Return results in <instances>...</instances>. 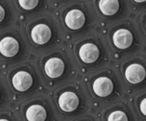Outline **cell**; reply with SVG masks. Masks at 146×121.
<instances>
[{"label": "cell", "instance_id": "cell-1", "mask_svg": "<svg viewBox=\"0 0 146 121\" xmlns=\"http://www.w3.org/2000/svg\"><path fill=\"white\" fill-rule=\"evenodd\" d=\"M51 30L47 24L40 23L35 25L31 32V37L33 41L37 45H43L49 41L51 38Z\"/></svg>", "mask_w": 146, "mask_h": 121}, {"label": "cell", "instance_id": "cell-2", "mask_svg": "<svg viewBox=\"0 0 146 121\" xmlns=\"http://www.w3.org/2000/svg\"><path fill=\"white\" fill-rule=\"evenodd\" d=\"M78 104H79V99L74 92L65 91L59 98L60 108L64 112L74 111L77 108Z\"/></svg>", "mask_w": 146, "mask_h": 121}, {"label": "cell", "instance_id": "cell-3", "mask_svg": "<svg viewBox=\"0 0 146 121\" xmlns=\"http://www.w3.org/2000/svg\"><path fill=\"white\" fill-rule=\"evenodd\" d=\"M12 84L18 91H26L33 84V77L28 72L20 71L12 77Z\"/></svg>", "mask_w": 146, "mask_h": 121}, {"label": "cell", "instance_id": "cell-4", "mask_svg": "<svg viewBox=\"0 0 146 121\" xmlns=\"http://www.w3.org/2000/svg\"><path fill=\"white\" fill-rule=\"evenodd\" d=\"M64 71V63L60 58L53 57L45 63V73L50 78L60 77Z\"/></svg>", "mask_w": 146, "mask_h": 121}, {"label": "cell", "instance_id": "cell-5", "mask_svg": "<svg viewBox=\"0 0 146 121\" xmlns=\"http://www.w3.org/2000/svg\"><path fill=\"white\" fill-rule=\"evenodd\" d=\"M145 69L143 66H141L139 63H132L127 67L126 76L127 80L131 84H138L141 83L145 77Z\"/></svg>", "mask_w": 146, "mask_h": 121}, {"label": "cell", "instance_id": "cell-6", "mask_svg": "<svg viewBox=\"0 0 146 121\" xmlns=\"http://www.w3.org/2000/svg\"><path fill=\"white\" fill-rule=\"evenodd\" d=\"M79 56L82 62L86 63H93L99 58L100 51L96 45L92 43H86L80 48Z\"/></svg>", "mask_w": 146, "mask_h": 121}, {"label": "cell", "instance_id": "cell-7", "mask_svg": "<svg viewBox=\"0 0 146 121\" xmlns=\"http://www.w3.org/2000/svg\"><path fill=\"white\" fill-rule=\"evenodd\" d=\"M113 84L110 78L101 76L97 78L93 83V90L100 97H106L112 93Z\"/></svg>", "mask_w": 146, "mask_h": 121}, {"label": "cell", "instance_id": "cell-8", "mask_svg": "<svg viewBox=\"0 0 146 121\" xmlns=\"http://www.w3.org/2000/svg\"><path fill=\"white\" fill-rule=\"evenodd\" d=\"M113 44L120 49L129 48L133 42V35L129 30L119 29L117 30L113 37Z\"/></svg>", "mask_w": 146, "mask_h": 121}, {"label": "cell", "instance_id": "cell-9", "mask_svg": "<svg viewBox=\"0 0 146 121\" xmlns=\"http://www.w3.org/2000/svg\"><path fill=\"white\" fill-rule=\"evenodd\" d=\"M85 21H86V18H85L84 13L78 9L70 10L65 17V23L72 30H78L82 28Z\"/></svg>", "mask_w": 146, "mask_h": 121}, {"label": "cell", "instance_id": "cell-10", "mask_svg": "<svg viewBox=\"0 0 146 121\" xmlns=\"http://www.w3.org/2000/svg\"><path fill=\"white\" fill-rule=\"evenodd\" d=\"M19 51V42L14 37H7L0 41V53L6 57H13Z\"/></svg>", "mask_w": 146, "mask_h": 121}, {"label": "cell", "instance_id": "cell-11", "mask_svg": "<svg viewBox=\"0 0 146 121\" xmlns=\"http://www.w3.org/2000/svg\"><path fill=\"white\" fill-rule=\"evenodd\" d=\"M26 118L28 121H45L47 118V111L39 104L31 105L26 111Z\"/></svg>", "mask_w": 146, "mask_h": 121}, {"label": "cell", "instance_id": "cell-12", "mask_svg": "<svg viewBox=\"0 0 146 121\" xmlns=\"http://www.w3.org/2000/svg\"><path fill=\"white\" fill-rule=\"evenodd\" d=\"M101 11L107 16L115 14L119 9V2L117 0H102L99 3Z\"/></svg>", "mask_w": 146, "mask_h": 121}, {"label": "cell", "instance_id": "cell-13", "mask_svg": "<svg viewBox=\"0 0 146 121\" xmlns=\"http://www.w3.org/2000/svg\"><path fill=\"white\" fill-rule=\"evenodd\" d=\"M108 121H129L127 115L122 111H115L110 114Z\"/></svg>", "mask_w": 146, "mask_h": 121}, {"label": "cell", "instance_id": "cell-14", "mask_svg": "<svg viewBox=\"0 0 146 121\" xmlns=\"http://www.w3.org/2000/svg\"><path fill=\"white\" fill-rule=\"evenodd\" d=\"M19 4H20V6L22 7L23 9H27V10H30V9H35V7L37 6L38 1H37V0H33V1H26V0H20V1H19Z\"/></svg>", "mask_w": 146, "mask_h": 121}, {"label": "cell", "instance_id": "cell-15", "mask_svg": "<svg viewBox=\"0 0 146 121\" xmlns=\"http://www.w3.org/2000/svg\"><path fill=\"white\" fill-rule=\"evenodd\" d=\"M141 110L143 115H146V99H143L141 104Z\"/></svg>", "mask_w": 146, "mask_h": 121}, {"label": "cell", "instance_id": "cell-16", "mask_svg": "<svg viewBox=\"0 0 146 121\" xmlns=\"http://www.w3.org/2000/svg\"><path fill=\"white\" fill-rule=\"evenodd\" d=\"M4 18H5V10L1 6H0V23L4 20Z\"/></svg>", "mask_w": 146, "mask_h": 121}, {"label": "cell", "instance_id": "cell-17", "mask_svg": "<svg viewBox=\"0 0 146 121\" xmlns=\"http://www.w3.org/2000/svg\"><path fill=\"white\" fill-rule=\"evenodd\" d=\"M135 2H137V3H141V2H145L144 0H142V1H135Z\"/></svg>", "mask_w": 146, "mask_h": 121}, {"label": "cell", "instance_id": "cell-18", "mask_svg": "<svg viewBox=\"0 0 146 121\" xmlns=\"http://www.w3.org/2000/svg\"><path fill=\"white\" fill-rule=\"evenodd\" d=\"M0 121H9L8 119H0Z\"/></svg>", "mask_w": 146, "mask_h": 121}]
</instances>
